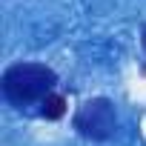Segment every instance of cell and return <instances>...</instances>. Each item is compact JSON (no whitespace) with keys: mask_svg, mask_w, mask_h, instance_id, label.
<instances>
[{"mask_svg":"<svg viewBox=\"0 0 146 146\" xmlns=\"http://www.w3.org/2000/svg\"><path fill=\"white\" fill-rule=\"evenodd\" d=\"M57 83V75L54 69H49L46 63H15L3 72L0 78V86H3V98L23 109V106H32V103H43L52 89Z\"/></svg>","mask_w":146,"mask_h":146,"instance_id":"1","label":"cell"},{"mask_svg":"<svg viewBox=\"0 0 146 146\" xmlns=\"http://www.w3.org/2000/svg\"><path fill=\"white\" fill-rule=\"evenodd\" d=\"M75 129L78 135H83L86 140H109L117 129V115H115V103L106 98H92L86 100L78 115H75Z\"/></svg>","mask_w":146,"mask_h":146,"instance_id":"2","label":"cell"},{"mask_svg":"<svg viewBox=\"0 0 146 146\" xmlns=\"http://www.w3.org/2000/svg\"><path fill=\"white\" fill-rule=\"evenodd\" d=\"M40 115H43L46 120H57V117H63V115H66V98L52 92V95L40 103Z\"/></svg>","mask_w":146,"mask_h":146,"instance_id":"3","label":"cell"},{"mask_svg":"<svg viewBox=\"0 0 146 146\" xmlns=\"http://www.w3.org/2000/svg\"><path fill=\"white\" fill-rule=\"evenodd\" d=\"M140 43H143V52H146V26L140 29Z\"/></svg>","mask_w":146,"mask_h":146,"instance_id":"4","label":"cell"}]
</instances>
